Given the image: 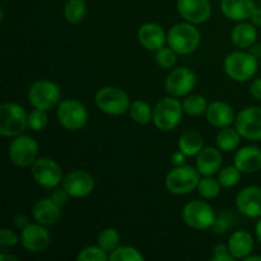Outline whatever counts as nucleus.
Masks as SVG:
<instances>
[{
	"instance_id": "nucleus-35",
	"label": "nucleus",
	"mask_w": 261,
	"mask_h": 261,
	"mask_svg": "<svg viewBox=\"0 0 261 261\" xmlns=\"http://www.w3.org/2000/svg\"><path fill=\"white\" fill-rule=\"evenodd\" d=\"M110 261H143L144 256L140 254L139 250L132 246H119L114 251L110 252Z\"/></svg>"
},
{
	"instance_id": "nucleus-34",
	"label": "nucleus",
	"mask_w": 261,
	"mask_h": 261,
	"mask_svg": "<svg viewBox=\"0 0 261 261\" xmlns=\"http://www.w3.org/2000/svg\"><path fill=\"white\" fill-rule=\"evenodd\" d=\"M241 171H240L234 165L222 167L221 171L218 172V180L219 182H221L222 188H234V186L240 182V180H241Z\"/></svg>"
},
{
	"instance_id": "nucleus-39",
	"label": "nucleus",
	"mask_w": 261,
	"mask_h": 261,
	"mask_svg": "<svg viewBox=\"0 0 261 261\" xmlns=\"http://www.w3.org/2000/svg\"><path fill=\"white\" fill-rule=\"evenodd\" d=\"M18 242H19V237L14 231L9 228H3L0 231V246H2V249L14 246Z\"/></svg>"
},
{
	"instance_id": "nucleus-17",
	"label": "nucleus",
	"mask_w": 261,
	"mask_h": 261,
	"mask_svg": "<svg viewBox=\"0 0 261 261\" xmlns=\"http://www.w3.org/2000/svg\"><path fill=\"white\" fill-rule=\"evenodd\" d=\"M236 208L247 218L261 217V188L256 185L242 189L236 196Z\"/></svg>"
},
{
	"instance_id": "nucleus-46",
	"label": "nucleus",
	"mask_w": 261,
	"mask_h": 261,
	"mask_svg": "<svg viewBox=\"0 0 261 261\" xmlns=\"http://www.w3.org/2000/svg\"><path fill=\"white\" fill-rule=\"evenodd\" d=\"M247 51L256 59H261V43L255 42L251 47L247 48Z\"/></svg>"
},
{
	"instance_id": "nucleus-24",
	"label": "nucleus",
	"mask_w": 261,
	"mask_h": 261,
	"mask_svg": "<svg viewBox=\"0 0 261 261\" xmlns=\"http://www.w3.org/2000/svg\"><path fill=\"white\" fill-rule=\"evenodd\" d=\"M228 249L232 256L236 260H244L245 257L252 254L254 250V237L250 232L245 229L233 232L228 240Z\"/></svg>"
},
{
	"instance_id": "nucleus-27",
	"label": "nucleus",
	"mask_w": 261,
	"mask_h": 261,
	"mask_svg": "<svg viewBox=\"0 0 261 261\" xmlns=\"http://www.w3.org/2000/svg\"><path fill=\"white\" fill-rule=\"evenodd\" d=\"M241 134L237 132L236 127L227 126L219 130L216 138L217 148L222 150V152H233L234 149L240 147L241 143Z\"/></svg>"
},
{
	"instance_id": "nucleus-42",
	"label": "nucleus",
	"mask_w": 261,
	"mask_h": 261,
	"mask_svg": "<svg viewBox=\"0 0 261 261\" xmlns=\"http://www.w3.org/2000/svg\"><path fill=\"white\" fill-rule=\"evenodd\" d=\"M250 93L257 101H261V78H256L250 86Z\"/></svg>"
},
{
	"instance_id": "nucleus-18",
	"label": "nucleus",
	"mask_w": 261,
	"mask_h": 261,
	"mask_svg": "<svg viewBox=\"0 0 261 261\" xmlns=\"http://www.w3.org/2000/svg\"><path fill=\"white\" fill-rule=\"evenodd\" d=\"M138 41L148 51H157L167 42V35L160 24L144 23L138 30Z\"/></svg>"
},
{
	"instance_id": "nucleus-11",
	"label": "nucleus",
	"mask_w": 261,
	"mask_h": 261,
	"mask_svg": "<svg viewBox=\"0 0 261 261\" xmlns=\"http://www.w3.org/2000/svg\"><path fill=\"white\" fill-rule=\"evenodd\" d=\"M31 173L33 180L45 189L58 188L64 180L61 166L48 157H38L31 166Z\"/></svg>"
},
{
	"instance_id": "nucleus-37",
	"label": "nucleus",
	"mask_w": 261,
	"mask_h": 261,
	"mask_svg": "<svg viewBox=\"0 0 261 261\" xmlns=\"http://www.w3.org/2000/svg\"><path fill=\"white\" fill-rule=\"evenodd\" d=\"M48 125V115L47 111L35 109L28 114V127L33 132H42Z\"/></svg>"
},
{
	"instance_id": "nucleus-26",
	"label": "nucleus",
	"mask_w": 261,
	"mask_h": 261,
	"mask_svg": "<svg viewBox=\"0 0 261 261\" xmlns=\"http://www.w3.org/2000/svg\"><path fill=\"white\" fill-rule=\"evenodd\" d=\"M204 148V138L198 130H185L178 139V149L185 153L188 157L198 155Z\"/></svg>"
},
{
	"instance_id": "nucleus-32",
	"label": "nucleus",
	"mask_w": 261,
	"mask_h": 261,
	"mask_svg": "<svg viewBox=\"0 0 261 261\" xmlns=\"http://www.w3.org/2000/svg\"><path fill=\"white\" fill-rule=\"evenodd\" d=\"M237 223H239V217L233 212L223 211L219 214H217L212 229H213L216 234H224Z\"/></svg>"
},
{
	"instance_id": "nucleus-15",
	"label": "nucleus",
	"mask_w": 261,
	"mask_h": 261,
	"mask_svg": "<svg viewBox=\"0 0 261 261\" xmlns=\"http://www.w3.org/2000/svg\"><path fill=\"white\" fill-rule=\"evenodd\" d=\"M61 186L68 191L70 198H86L94 190V177L83 170H74L64 176Z\"/></svg>"
},
{
	"instance_id": "nucleus-29",
	"label": "nucleus",
	"mask_w": 261,
	"mask_h": 261,
	"mask_svg": "<svg viewBox=\"0 0 261 261\" xmlns=\"http://www.w3.org/2000/svg\"><path fill=\"white\" fill-rule=\"evenodd\" d=\"M87 15V4L84 0H66L64 5V17L71 24L82 22Z\"/></svg>"
},
{
	"instance_id": "nucleus-23",
	"label": "nucleus",
	"mask_w": 261,
	"mask_h": 261,
	"mask_svg": "<svg viewBox=\"0 0 261 261\" xmlns=\"http://www.w3.org/2000/svg\"><path fill=\"white\" fill-rule=\"evenodd\" d=\"M254 0H222L221 10L228 19L234 22H244L250 19L255 10Z\"/></svg>"
},
{
	"instance_id": "nucleus-9",
	"label": "nucleus",
	"mask_w": 261,
	"mask_h": 261,
	"mask_svg": "<svg viewBox=\"0 0 261 261\" xmlns=\"http://www.w3.org/2000/svg\"><path fill=\"white\" fill-rule=\"evenodd\" d=\"M181 216L186 226L196 231H205L213 227L217 213L206 201L193 200L184 206Z\"/></svg>"
},
{
	"instance_id": "nucleus-20",
	"label": "nucleus",
	"mask_w": 261,
	"mask_h": 261,
	"mask_svg": "<svg viewBox=\"0 0 261 261\" xmlns=\"http://www.w3.org/2000/svg\"><path fill=\"white\" fill-rule=\"evenodd\" d=\"M206 121L214 127L223 129V127L231 126L236 120L233 109L231 105L223 101H214L208 105L205 112Z\"/></svg>"
},
{
	"instance_id": "nucleus-33",
	"label": "nucleus",
	"mask_w": 261,
	"mask_h": 261,
	"mask_svg": "<svg viewBox=\"0 0 261 261\" xmlns=\"http://www.w3.org/2000/svg\"><path fill=\"white\" fill-rule=\"evenodd\" d=\"M97 245L110 254L120 246V233L116 228L112 227L102 229L97 239Z\"/></svg>"
},
{
	"instance_id": "nucleus-6",
	"label": "nucleus",
	"mask_w": 261,
	"mask_h": 261,
	"mask_svg": "<svg viewBox=\"0 0 261 261\" xmlns=\"http://www.w3.org/2000/svg\"><path fill=\"white\" fill-rule=\"evenodd\" d=\"M28 101L33 109L51 111L61 102L60 87L48 79L36 81L28 89Z\"/></svg>"
},
{
	"instance_id": "nucleus-25",
	"label": "nucleus",
	"mask_w": 261,
	"mask_h": 261,
	"mask_svg": "<svg viewBox=\"0 0 261 261\" xmlns=\"http://www.w3.org/2000/svg\"><path fill=\"white\" fill-rule=\"evenodd\" d=\"M257 40V30L251 22H240L231 31V42L240 50H247Z\"/></svg>"
},
{
	"instance_id": "nucleus-22",
	"label": "nucleus",
	"mask_w": 261,
	"mask_h": 261,
	"mask_svg": "<svg viewBox=\"0 0 261 261\" xmlns=\"http://www.w3.org/2000/svg\"><path fill=\"white\" fill-rule=\"evenodd\" d=\"M233 165L242 173H255L261 170V149L255 145H245L237 149Z\"/></svg>"
},
{
	"instance_id": "nucleus-1",
	"label": "nucleus",
	"mask_w": 261,
	"mask_h": 261,
	"mask_svg": "<svg viewBox=\"0 0 261 261\" xmlns=\"http://www.w3.org/2000/svg\"><path fill=\"white\" fill-rule=\"evenodd\" d=\"M201 36L195 24L190 22H180L170 28L167 33V43L177 55H189L200 45Z\"/></svg>"
},
{
	"instance_id": "nucleus-10",
	"label": "nucleus",
	"mask_w": 261,
	"mask_h": 261,
	"mask_svg": "<svg viewBox=\"0 0 261 261\" xmlns=\"http://www.w3.org/2000/svg\"><path fill=\"white\" fill-rule=\"evenodd\" d=\"M8 155L17 167H31L38 158V143L30 135H18L10 142Z\"/></svg>"
},
{
	"instance_id": "nucleus-48",
	"label": "nucleus",
	"mask_w": 261,
	"mask_h": 261,
	"mask_svg": "<svg viewBox=\"0 0 261 261\" xmlns=\"http://www.w3.org/2000/svg\"><path fill=\"white\" fill-rule=\"evenodd\" d=\"M0 260L2 261H5V260H10V261H18V259L15 256H13V255H8L5 254V252H3L2 255H0Z\"/></svg>"
},
{
	"instance_id": "nucleus-8",
	"label": "nucleus",
	"mask_w": 261,
	"mask_h": 261,
	"mask_svg": "<svg viewBox=\"0 0 261 261\" xmlns=\"http://www.w3.org/2000/svg\"><path fill=\"white\" fill-rule=\"evenodd\" d=\"M56 117L61 126L69 132H78L88 121V110L81 101L74 98L61 99L56 107Z\"/></svg>"
},
{
	"instance_id": "nucleus-16",
	"label": "nucleus",
	"mask_w": 261,
	"mask_h": 261,
	"mask_svg": "<svg viewBox=\"0 0 261 261\" xmlns=\"http://www.w3.org/2000/svg\"><path fill=\"white\" fill-rule=\"evenodd\" d=\"M177 12L186 22L201 24L211 18L212 5L209 0H177Z\"/></svg>"
},
{
	"instance_id": "nucleus-2",
	"label": "nucleus",
	"mask_w": 261,
	"mask_h": 261,
	"mask_svg": "<svg viewBox=\"0 0 261 261\" xmlns=\"http://www.w3.org/2000/svg\"><path fill=\"white\" fill-rule=\"evenodd\" d=\"M257 68H259L257 59L246 50H239L228 54L223 63V69L228 78L240 83L254 78Z\"/></svg>"
},
{
	"instance_id": "nucleus-41",
	"label": "nucleus",
	"mask_w": 261,
	"mask_h": 261,
	"mask_svg": "<svg viewBox=\"0 0 261 261\" xmlns=\"http://www.w3.org/2000/svg\"><path fill=\"white\" fill-rule=\"evenodd\" d=\"M50 198L53 199V200L55 201L56 204H59V205H60V206H63V205H65L66 201L69 200L70 195H69L68 191H66L65 189H64L63 186H61V189H59V188L54 189V191H53V193H51Z\"/></svg>"
},
{
	"instance_id": "nucleus-43",
	"label": "nucleus",
	"mask_w": 261,
	"mask_h": 261,
	"mask_svg": "<svg viewBox=\"0 0 261 261\" xmlns=\"http://www.w3.org/2000/svg\"><path fill=\"white\" fill-rule=\"evenodd\" d=\"M30 223H31L30 218H28V217L25 216V214L19 213V214H17V216H15L14 226L17 227L18 229H20V231H22L23 228H25V227H27Z\"/></svg>"
},
{
	"instance_id": "nucleus-28",
	"label": "nucleus",
	"mask_w": 261,
	"mask_h": 261,
	"mask_svg": "<svg viewBox=\"0 0 261 261\" xmlns=\"http://www.w3.org/2000/svg\"><path fill=\"white\" fill-rule=\"evenodd\" d=\"M129 114L133 121L139 125H147L153 121V109L143 99H135L129 107Z\"/></svg>"
},
{
	"instance_id": "nucleus-49",
	"label": "nucleus",
	"mask_w": 261,
	"mask_h": 261,
	"mask_svg": "<svg viewBox=\"0 0 261 261\" xmlns=\"http://www.w3.org/2000/svg\"><path fill=\"white\" fill-rule=\"evenodd\" d=\"M244 261H261V256H260V255H251V254H250L249 256L245 257Z\"/></svg>"
},
{
	"instance_id": "nucleus-36",
	"label": "nucleus",
	"mask_w": 261,
	"mask_h": 261,
	"mask_svg": "<svg viewBox=\"0 0 261 261\" xmlns=\"http://www.w3.org/2000/svg\"><path fill=\"white\" fill-rule=\"evenodd\" d=\"M109 252L105 251L102 247L87 246L79 251L76 255V261H107L109 260Z\"/></svg>"
},
{
	"instance_id": "nucleus-31",
	"label": "nucleus",
	"mask_w": 261,
	"mask_h": 261,
	"mask_svg": "<svg viewBox=\"0 0 261 261\" xmlns=\"http://www.w3.org/2000/svg\"><path fill=\"white\" fill-rule=\"evenodd\" d=\"M196 190L201 198L212 200V199L218 198L222 191V185L218 178H214L213 176H204L199 181Z\"/></svg>"
},
{
	"instance_id": "nucleus-30",
	"label": "nucleus",
	"mask_w": 261,
	"mask_h": 261,
	"mask_svg": "<svg viewBox=\"0 0 261 261\" xmlns=\"http://www.w3.org/2000/svg\"><path fill=\"white\" fill-rule=\"evenodd\" d=\"M182 107L184 112L188 114L189 116L198 117L205 114L206 109H208V102H206L205 97L200 96V94H189L184 98Z\"/></svg>"
},
{
	"instance_id": "nucleus-4",
	"label": "nucleus",
	"mask_w": 261,
	"mask_h": 261,
	"mask_svg": "<svg viewBox=\"0 0 261 261\" xmlns=\"http://www.w3.org/2000/svg\"><path fill=\"white\" fill-rule=\"evenodd\" d=\"M28 127V114L20 105L4 102L0 106V135L15 138L22 135Z\"/></svg>"
},
{
	"instance_id": "nucleus-14",
	"label": "nucleus",
	"mask_w": 261,
	"mask_h": 261,
	"mask_svg": "<svg viewBox=\"0 0 261 261\" xmlns=\"http://www.w3.org/2000/svg\"><path fill=\"white\" fill-rule=\"evenodd\" d=\"M20 242L27 251L40 254L46 251L51 244V234L46 226L40 223H30L20 231Z\"/></svg>"
},
{
	"instance_id": "nucleus-47",
	"label": "nucleus",
	"mask_w": 261,
	"mask_h": 261,
	"mask_svg": "<svg viewBox=\"0 0 261 261\" xmlns=\"http://www.w3.org/2000/svg\"><path fill=\"white\" fill-rule=\"evenodd\" d=\"M255 234H256L257 241L261 244V217L259 218V221H257L256 226H255Z\"/></svg>"
},
{
	"instance_id": "nucleus-19",
	"label": "nucleus",
	"mask_w": 261,
	"mask_h": 261,
	"mask_svg": "<svg viewBox=\"0 0 261 261\" xmlns=\"http://www.w3.org/2000/svg\"><path fill=\"white\" fill-rule=\"evenodd\" d=\"M223 157L219 148L204 147L195 160V167L201 176H213L221 171Z\"/></svg>"
},
{
	"instance_id": "nucleus-3",
	"label": "nucleus",
	"mask_w": 261,
	"mask_h": 261,
	"mask_svg": "<svg viewBox=\"0 0 261 261\" xmlns=\"http://www.w3.org/2000/svg\"><path fill=\"white\" fill-rule=\"evenodd\" d=\"M182 114V102L176 97H165L161 98L153 109V124L161 132H172L180 125Z\"/></svg>"
},
{
	"instance_id": "nucleus-50",
	"label": "nucleus",
	"mask_w": 261,
	"mask_h": 261,
	"mask_svg": "<svg viewBox=\"0 0 261 261\" xmlns=\"http://www.w3.org/2000/svg\"><path fill=\"white\" fill-rule=\"evenodd\" d=\"M260 66H261V59H260Z\"/></svg>"
},
{
	"instance_id": "nucleus-5",
	"label": "nucleus",
	"mask_w": 261,
	"mask_h": 261,
	"mask_svg": "<svg viewBox=\"0 0 261 261\" xmlns=\"http://www.w3.org/2000/svg\"><path fill=\"white\" fill-rule=\"evenodd\" d=\"M200 173L193 166H173L165 180L166 189L173 195H186L198 188Z\"/></svg>"
},
{
	"instance_id": "nucleus-44",
	"label": "nucleus",
	"mask_w": 261,
	"mask_h": 261,
	"mask_svg": "<svg viewBox=\"0 0 261 261\" xmlns=\"http://www.w3.org/2000/svg\"><path fill=\"white\" fill-rule=\"evenodd\" d=\"M186 157H188V155L178 149L177 152H175L172 154V157H171V162H172L173 166H184L186 165Z\"/></svg>"
},
{
	"instance_id": "nucleus-40",
	"label": "nucleus",
	"mask_w": 261,
	"mask_h": 261,
	"mask_svg": "<svg viewBox=\"0 0 261 261\" xmlns=\"http://www.w3.org/2000/svg\"><path fill=\"white\" fill-rule=\"evenodd\" d=\"M212 261H233L234 257L229 252L228 245L218 244L214 246L213 255H212Z\"/></svg>"
},
{
	"instance_id": "nucleus-7",
	"label": "nucleus",
	"mask_w": 261,
	"mask_h": 261,
	"mask_svg": "<svg viewBox=\"0 0 261 261\" xmlns=\"http://www.w3.org/2000/svg\"><path fill=\"white\" fill-rule=\"evenodd\" d=\"M94 103L97 109L106 115L111 116H120L129 111L132 105L129 96L122 89L117 87L107 86L98 89L94 96Z\"/></svg>"
},
{
	"instance_id": "nucleus-45",
	"label": "nucleus",
	"mask_w": 261,
	"mask_h": 261,
	"mask_svg": "<svg viewBox=\"0 0 261 261\" xmlns=\"http://www.w3.org/2000/svg\"><path fill=\"white\" fill-rule=\"evenodd\" d=\"M249 20L255 27H261V8H255V10L252 12Z\"/></svg>"
},
{
	"instance_id": "nucleus-12",
	"label": "nucleus",
	"mask_w": 261,
	"mask_h": 261,
	"mask_svg": "<svg viewBox=\"0 0 261 261\" xmlns=\"http://www.w3.org/2000/svg\"><path fill=\"white\" fill-rule=\"evenodd\" d=\"M196 86V74L188 66H180L170 71L165 81L166 91L170 96L181 98L193 92Z\"/></svg>"
},
{
	"instance_id": "nucleus-13",
	"label": "nucleus",
	"mask_w": 261,
	"mask_h": 261,
	"mask_svg": "<svg viewBox=\"0 0 261 261\" xmlns=\"http://www.w3.org/2000/svg\"><path fill=\"white\" fill-rule=\"evenodd\" d=\"M234 127L242 138L250 142H261V107L250 106L236 115Z\"/></svg>"
},
{
	"instance_id": "nucleus-38",
	"label": "nucleus",
	"mask_w": 261,
	"mask_h": 261,
	"mask_svg": "<svg viewBox=\"0 0 261 261\" xmlns=\"http://www.w3.org/2000/svg\"><path fill=\"white\" fill-rule=\"evenodd\" d=\"M177 54L168 46V47H161L155 51V63L163 69H172L177 61Z\"/></svg>"
},
{
	"instance_id": "nucleus-21",
	"label": "nucleus",
	"mask_w": 261,
	"mask_h": 261,
	"mask_svg": "<svg viewBox=\"0 0 261 261\" xmlns=\"http://www.w3.org/2000/svg\"><path fill=\"white\" fill-rule=\"evenodd\" d=\"M32 217L37 223L54 226L61 217V206L51 198L38 199L32 206Z\"/></svg>"
}]
</instances>
